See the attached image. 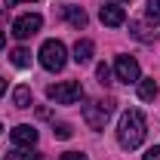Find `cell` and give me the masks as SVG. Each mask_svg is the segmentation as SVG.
I'll list each match as a JSON object with an SVG mask.
<instances>
[{"label": "cell", "instance_id": "obj_1", "mask_svg": "<svg viewBox=\"0 0 160 160\" xmlns=\"http://www.w3.org/2000/svg\"><path fill=\"white\" fill-rule=\"evenodd\" d=\"M148 136V123H145V114L136 111V108H129V111H123V117L117 123V142L126 148V151H132V148H139L142 142Z\"/></svg>", "mask_w": 160, "mask_h": 160}, {"label": "cell", "instance_id": "obj_3", "mask_svg": "<svg viewBox=\"0 0 160 160\" xmlns=\"http://www.w3.org/2000/svg\"><path fill=\"white\" fill-rule=\"evenodd\" d=\"M65 43L62 40H46L43 46H40V65L46 68V71H62L65 68Z\"/></svg>", "mask_w": 160, "mask_h": 160}, {"label": "cell", "instance_id": "obj_22", "mask_svg": "<svg viewBox=\"0 0 160 160\" xmlns=\"http://www.w3.org/2000/svg\"><path fill=\"white\" fill-rule=\"evenodd\" d=\"M3 89H6V80L0 77V96H3Z\"/></svg>", "mask_w": 160, "mask_h": 160}, {"label": "cell", "instance_id": "obj_10", "mask_svg": "<svg viewBox=\"0 0 160 160\" xmlns=\"http://www.w3.org/2000/svg\"><path fill=\"white\" fill-rule=\"evenodd\" d=\"M65 19H68V25H74V28H86V12H83V9H80V6H65Z\"/></svg>", "mask_w": 160, "mask_h": 160}, {"label": "cell", "instance_id": "obj_2", "mask_svg": "<svg viewBox=\"0 0 160 160\" xmlns=\"http://www.w3.org/2000/svg\"><path fill=\"white\" fill-rule=\"evenodd\" d=\"M46 96L56 105H74V102L83 99V86H80V80H65V83L46 86Z\"/></svg>", "mask_w": 160, "mask_h": 160}, {"label": "cell", "instance_id": "obj_23", "mask_svg": "<svg viewBox=\"0 0 160 160\" xmlns=\"http://www.w3.org/2000/svg\"><path fill=\"white\" fill-rule=\"evenodd\" d=\"M0 49H3V31H0Z\"/></svg>", "mask_w": 160, "mask_h": 160}, {"label": "cell", "instance_id": "obj_20", "mask_svg": "<svg viewBox=\"0 0 160 160\" xmlns=\"http://www.w3.org/2000/svg\"><path fill=\"white\" fill-rule=\"evenodd\" d=\"M145 160H160V145H154V148H148V154H145Z\"/></svg>", "mask_w": 160, "mask_h": 160}, {"label": "cell", "instance_id": "obj_19", "mask_svg": "<svg viewBox=\"0 0 160 160\" xmlns=\"http://www.w3.org/2000/svg\"><path fill=\"white\" fill-rule=\"evenodd\" d=\"M59 160H86V154H80V151H68V154H62Z\"/></svg>", "mask_w": 160, "mask_h": 160}, {"label": "cell", "instance_id": "obj_14", "mask_svg": "<svg viewBox=\"0 0 160 160\" xmlns=\"http://www.w3.org/2000/svg\"><path fill=\"white\" fill-rule=\"evenodd\" d=\"M129 28H132V37H136V40H142V43H151V40H154V34H151L145 25H139V22H132Z\"/></svg>", "mask_w": 160, "mask_h": 160}, {"label": "cell", "instance_id": "obj_4", "mask_svg": "<svg viewBox=\"0 0 160 160\" xmlns=\"http://www.w3.org/2000/svg\"><path fill=\"white\" fill-rule=\"evenodd\" d=\"M111 111H114V102H89V105H83V120L89 129H105Z\"/></svg>", "mask_w": 160, "mask_h": 160}, {"label": "cell", "instance_id": "obj_13", "mask_svg": "<svg viewBox=\"0 0 160 160\" xmlns=\"http://www.w3.org/2000/svg\"><path fill=\"white\" fill-rule=\"evenodd\" d=\"M9 59H12L16 68H28V65H31V52H28L25 46H19V49H12V56H9Z\"/></svg>", "mask_w": 160, "mask_h": 160}, {"label": "cell", "instance_id": "obj_18", "mask_svg": "<svg viewBox=\"0 0 160 160\" xmlns=\"http://www.w3.org/2000/svg\"><path fill=\"white\" fill-rule=\"evenodd\" d=\"M52 132H56V139H71V136H74V132H71V126H68V123H59V126H56V129H52Z\"/></svg>", "mask_w": 160, "mask_h": 160}, {"label": "cell", "instance_id": "obj_15", "mask_svg": "<svg viewBox=\"0 0 160 160\" xmlns=\"http://www.w3.org/2000/svg\"><path fill=\"white\" fill-rule=\"evenodd\" d=\"M145 12H148V19H151V22H154V25L160 28V0H148Z\"/></svg>", "mask_w": 160, "mask_h": 160}, {"label": "cell", "instance_id": "obj_6", "mask_svg": "<svg viewBox=\"0 0 160 160\" xmlns=\"http://www.w3.org/2000/svg\"><path fill=\"white\" fill-rule=\"evenodd\" d=\"M114 71H117V80L120 83H139V62L132 59V56H117V62H114Z\"/></svg>", "mask_w": 160, "mask_h": 160}, {"label": "cell", "instance_id": "obj_9", "mask_svg": "<svg viewBox=\"0 0 160 160\" xmlns=\"http://www.w3.org/2000/svg\"><path fill=\"white\" fill-rule=\"evenodd\" d=\"M92 52H96L92 40H77V43H74V62H77V65H86V62L92 59Z\"/></svg>", "mask_w": 160, "mask_h": 160}, {"label": "cell", "instance_id": "obj_12", "mask_svg": "<svg viewBox=\"0 0 160 160\" xmlns=\"http://www.w3.org/2000/svg\"><path fill=\"white\" fill-rule=\"evenodd\" d=\"M139 99H145V102L157 99V83L154 80H139Z\"/></svg>", "mask_w": 160, "mask_h": 160}, {"label": "cell", "instance_id": "obj_8", "mask_svg": "<svg viewBox=\"0 0 160 160\" xmlns=\"http://www.w3.org/2000/svg\"><path fill=\"white\" fill-rule=\"evenodd\" d=\"M12 142H16V145H25V148H31V145L37 142V129L28 126V123H22V126L12 129Z\"/></svg>", "mask_w": 160, "mask_h": 160}, {"label": "cell", "instance_id": "obj_7", "mask_svg": "<svg viewBox=\"0 0 160 160\" xmlns=\"http://www.w3.org/2000/svg\"><path fill=\"white\" fill-rule=\"evenodd\" d=\"M99 19H102V25H108V28H120V25L126 22V12H123L120 3H105L99 9Z\"/></svg>", "mask_w": 160, "mask_h": 160}, {"label": "cell", "instance_id": "obj_5", "mask_svg": "<svg viewBox=\"0 0 160 160\" xmlns=\"http://www.w3.org/2000/svg\"><path fill=\"white\" fill-rule=\"evenodd\" d=\"M40 25H43V19H40L37 12L19 16V19L12 22V37H16V40H28V37H34V34L40 31Z\"/></svg>", "mask_w": 160, "mask_h": 160}, {"label": "cell", "instance_id": "obj_16", "mask_svg": "<svg viewBox=\"0 0 160 160\" xmlns=\"http://www.w3.org/2000/svg\"><path fill=\"white\" fill-rule=\"evenodd\" d=\"M96 77H99V83H102V86H105V83H111V68H108L105 62H102L99 68H96Z\"/></svg>", "mask_w": 160, "mask_h": 160}, {"label": "cell", "instance_id": "obj_11", "mask_svg": "<svg viewBox=\"0 0 160 160\" xmlns=\"http://www.w3.org/2000/svg\"><path fill=\"white\" fill-rule=\"evenodd\" d=\"M12 102H16V108H31V86H16Z\"/></svg>", "mask_w": 160, "mask_h": 160}, {"label": "cell", "instance_id": "obj_17", "mask_svg": "<svg viewBox=\"0 0 160 160\" xmlns=\"http://www.w3.org/2000/svg\"><path fill=\"white\" fill-rule=\"evenodd\" d=\"M3 160H37V154H31V151H9Z\"/></svg>", "mask_w": 160, "mask_h": 160}, {"label": "cell", "instance_id": "obj_21", "mask_svg": "<svg viewBox=\"0 0 160 160\" xmlns=\"http://www.w3.org/2000/svg\"><path fill=\"white\" fill-rule=\"evenodd\" d=\"M9 6H16V3H37V0H6Z\"/></svg>", "mask_w": 160, "mask_h": 160}]
</instances>
